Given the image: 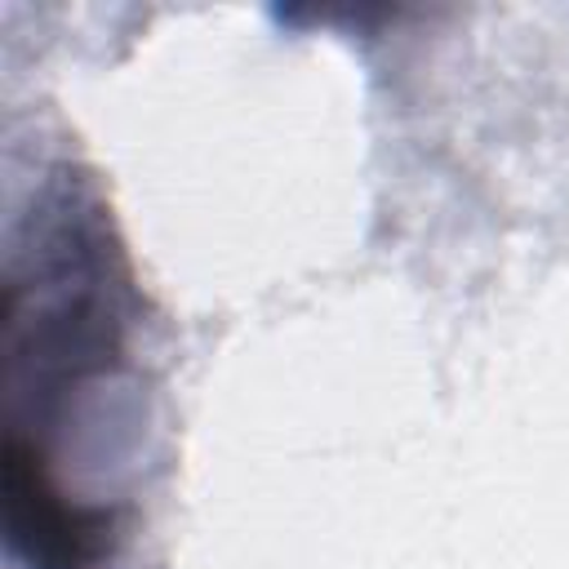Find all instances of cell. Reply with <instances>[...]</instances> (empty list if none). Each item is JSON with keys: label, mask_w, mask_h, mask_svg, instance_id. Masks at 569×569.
Wrapping results in <instances>:
<instances>
[{"label": "cell", "mask_w": 569, "mask_h": 569, "mask_svg": "<svg viewBox=\"0 0 569 569\" xmlns=\"http://www.w3.org/2000/svg\"><path fill=\"white\" fill-rule=\"evenodd\" d=\"M4 449L9 551L27 569H107L62 498L67 431L98 445L102 418L138 427L129 333L142 316L98 196L58 173L9 236L4 258Z\"/></svg>", "instance_id": "1"}]
</instances>
